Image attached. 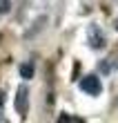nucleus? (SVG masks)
Segmentation results:
<instances>
[{
	"instance_id": "obj_1",
	"label": "nucleus",
	"mask_w": 118,
	"mask_h": 123,
	"mask_svg": "<svg viewBox=\"0 0 118 123\" xmlns=\"http://www.w3.org/2000/svg\"><path fill=\"white\" fill-rule=\"evenodd\" d=\"M80 90H83L85 94H89V96H98V94L102 92V83H100V78L98 76H83L80 78Z\"/></svg>"
},
{
	"instance_id": "obj_8",
	"label": "nucleus",
	"mask_w": 118,
	"mask_h": 123,
	"mask_svg": "<svg viewBox=\"0 0 118 123\" xmlns=\"http://www.w3.org/2000/svg\"><path fill=\"white\" fill-rule=\"evenodd\" d=\"M114 27H116V31H118V20H116V25H114Z\"/></svg>"
},
{
	"instance_id": "obj_3",
	"label": "nucleus",
	"mask_w": 118,
	"mask_h": 123,
	"mask_svg": "<svg viewBox=\"0 0 118 123\" xmlns=\"http://www.w3.org/2000/svg\"><path fill=\"white\" fill-rule=\"evenodd\" d=\"M89 47H94V49H102L105 47V36H102V31L96 25L89 27Z\"/></svg>"
},
{
	"instance_id": "obj_2",
	"label": "nucleus",
	"mask_w": 118,
	"mask_h": 123,
	"mask_svg": "<svg viewBox=\"0 0 118 123\" xmlns=\"http://www.w3.org/2000/svg\"><path fill=\"white\" fill-rule=\"evenodd\" d=\"M16 112L22 119L27 117V112H29V90L25 87V85H20L18 94H16Z\"/></svg>"
},
{
	"instance_id": "obj_4",
	"label": "nucleus",
	"mask_w": 118,
	"mask_h": 123,
	"mask_svg": "<svg viewBox=\"0 0 118 123\" xmlns=\"http://www.w3.org/2000/svg\"><path fill=\"white\" fill-rule=\"evenodd\" d=\"M20 76L22 78H34V63H22L20 65Z\"/></svg>"
},
{
	"instance_id": "obj_7",
	"label": "nucleus",
	"mask_w": 118,
	"mask_h": 123,
	"mask_svg": "<svg viewBox=\"0 0 118 123\" xmlns=\"http://www.w3.org/2000/svg\"><path fill=\"white\" fill-rule=\"evenodd\" d=\"M2 96H5V94H2V92H0V107H2Z\"/></svg>"
},
{
	"instance_id": "obj_5",
	"label": "nucleus",
	"mask_w": 118,
	"mask_h": 123,
	"mask_svg": "<svg viewBox=\"0 0 118 123\" xmlns=\"http://www.w3.org/2000/svg\"><path fill=\"white\" fill-rule=\"evenodd\" d=\"M11 11V0H0V13H9Z\"/></svg>"
},
{
	"instance_id": "obj_6",
	"label": "nucleus",
	"mask_w": 118,
	"mask_h": 123,
	"mask_svg": "<svg viewBox=\"0 0 118 123\" xmlns=\"http://www.w3.org/2000/svg\"><path fill=\"white\" fill-rule=\"evenodd\" d=\"M112 67H114V65H109V61H102V63H100V72H102V74L112 72Z\"/></svg>"
}]
</instances>
